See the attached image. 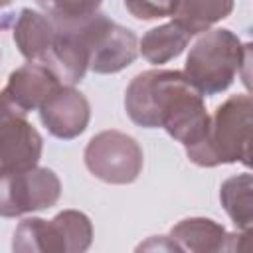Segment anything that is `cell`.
<instances>
[{"instance_id":"6da1fadb","label":"cell","mask_w":253,"mask_h":253,"mask_svg":"<svg viewBox=\"0 0 253 253\" xmlns=\"http://www.w3.org/2000/svg\"><path fill=\"white\" fill-rule=\"evenodd\" d=\"M125 111L142 128H164L184 148L198 146L210 128L204 95L184 71L148 69L132 77L125 91Z\"/></svg>"},{"instance_id":"7a4b0ae2","label":"cell","mask_w":253,"mask_h":253,"mask_svg":"<svg viewBox=\"0 0 253 253\" xmlns=\"http://www.w3.org/2000/svg\"><path fill=\"white\" fill-rule=\"evenodd\" d=\"M253 136V95L227 97L210 119L206 138L192 148H186L190 162L213 168L219 164H233Z\"/></svg>"},{"instance_id":"3957f363","label":"cell","mask_w":253,"mask_h":253,"mask_svg":"<svg viewBox=\"0 0 253 253\" xmlns=\"http://www.w3.org/2000/svg\"><path fill=\"white\" fill-rule=\"evenodd\" d=\"M241 42L225 28L204 32L190 47L184 75L206 97L225 91L239 71Z\"/></svg>"},{"instance_id":"277c9868","label":"cell","mask_w":253,"mask_h":253,"mask_svg":"<svg viewBox=\"0 0 253 253\" xmlns=\"http://www.w3.org/2000/svg\"><path fill=\"white\" fill-rule=\"evenodd\" d=\"M69 26L89 57V69L95 73H119L128 67L140 47L132 30L113 22L107 14L97 12L81 22H59Z\"/></svg>"},{"instance_id":"5b68a950","label":"cell","mask_w":253,"mask_h":253,"mask_svg":"<svg viewBox=\"0 0 253 253\" xmlns=\"http://www.w3.org/2000/svg\"><path fill=\"white\" fill-rule=\"evenodd\" d=\"M91 219L77 210H63L51 219L26 217L14 231L12 249L20 253H81L91 247Z\"/></svg>"},{"instance_id":"8992f818","label":"cell","mask_w":253,"mask_h":253,"mask_svg":"<svg viewBox=\"0 0 253 253\" xmlns=\"http://www.w3.org/2000/svg\"><path fill=\"white\" fill-rule=\"evenodd\" d=\"M87 170L107 184H130L142 172L144 156L138 142L121 130H101L85 146Z\"/></svg>"},{"instance_id":"52a82bcc","label":"cell","mask_w":253,"mask_h":253,"mask_svg":"<svg viewBox=\"0 0 253 253\" xmlns=\"http://www.w3.org/2000/svg\"><path fill=\"white\" fill-rule=\"evenodd\" d=\"M0 194L2 217H18L55 206L61 196V182L53 170L34 166L22 172L4 174Z\"/></svg>"},{"instance_id":"ba28073f","label":"cell","mask_w":253,"mask_h":253,"mask_svg":"<svg viewBox=\"0 0 253 253\" xmlns=\"http://www.w3.org/2000/svg\"><path fill=\"white\" fill-rule=\"evenodd\" d=\"M61 85L59 77L47 65L28 61L10 73L8 83L2 89V107L20 115L40 111Z\"/></svg>"},{"instance_id":"9c48e42d","label":"cell","mask_w":253,"mask_h":253,"mask_svg":"<svg viewBox=\"0 0 253 253\" xmlns=\"http://www.w3.org/2000/svg\"><path fill=\"white\" fill-rule=\"evenodd\" d=\"M42 134L28 123L26 115L2 107L0 126V174L22 172L38 166L42 156Z\"/></svg>"},{"instance_id":"30bf717a","label":"cell","mask_w":253,"mask_h":253,"mask_svg":"<svg viewBox=\"0 0 253 253\" xmlns=\"http://www.w3.org/2000/svg\"><path fill=\"white\" fill-rule=\"evenodd\" d=\"M91 119V107L83 93L73 89V85H61L42 107L40 121L43 126L61 140H71L79 136Z\"/></svg>"},{"instance_id":"8fae6325","label":"cell","mask_w":253,"mask_h":253,"mask_svg":"<svg viewBox=\"0 0 253 253\" xmlns=\"http://www.w3.org/2000/svg\"><path fill=\"white\" fill-rule=\"evenodd\" d=\"M57 36V26L51 16L45 12H38L32 8H22L18 16L14 14L12 24V38L20 53L28 61L42 63L49 49L53 47Z\"/></svg>"},{"instance_id":"7c38bea8","label":"cell","mask_w":253,"mask_h":253,"mask_svg":"<svg viewBox=\"0 0 253 253\" xmlns=\"http://www.w3.org/2000/svg\"><path fill=\"white\" fill-rule=\"evenodd\" d=\"M172 251H190V253H210V251H229L231 233L217 221L210 217H186L178 221L170 235Z\"/></svg>"},{"instance_id":"4fadbf2b","label":"cell","mask_w":253,"mask_h":253,"mask_svg":"<svg viewBox=\"0 0 253 253\" xmlns=\"http://www.w3.org/2000/svg\"><path fill=\"white\" fill-rule=\"evenodd\" d=\"M233 10V0H172V20L186 32L202 34L213 24L227 18Z\"/></svg>"},{"instance_id":"5bb4252c","label":"cell","mask_w":253,"mask_h":253,"mask_svg":"<svg viewBox=\"0 0 253 253\" xmlns=\"http://www.w3.org/2000/svg\"><path fill=\"white\" fill-rule=\"evenodd\" d=\"M190 38H192V34L186 32L178 22L172 20L168 24L148 30L140 38L138 47L146 61H150L152 65H162V63H168L170 59L178 57L184 51V47L188 45Z\"/></svg>"},{"instance_id":"9a60e30c","label":"cell","mask_w":253,"mask_h":253,"mask_svg":"<svg viewBox=\"0 0 253 253\" xmlns=\"http://www.w3.org/2000/svg\"><path fill=\"white\" fill-rule=\"evenodd\" d=\"M219 202L237 229L253 225V174L227 178L219 188Z\"/></svg>"},{"instance_id":"2e32d148","label":"cell","mask_w":253,"mask_h":253,"mask_svg":"<svg viewBox=\"0 0 253 253\" xmlns=\"http://www.w3.org/2000/svg\"><path fill=\"white\" fill-rule=\"evenodd\" d=\"M55 22H81L99 12L103 0H36Z\"/></svg>"},{"instance_id":"e0dca14e","label":"cell","mask_w":253,"mask_h":253,"mask_svg":"<svg viewBox=\"0 0 253 253\" xmlns=\"http://www.w3.org/2000/svg\"><path fill=\"white\" fill-rule=\"evenodd\" d=\"M136 20H156L172 14V0H123Z\"/></svg>"},{"instance_id":"ac0fdd59","label":"cell","mask_w":253,"mask_h":253,"mask_svg":"<svg viewBox=\"0 0 253 253\" xmlns=\"http://www.w3.org/2000/svg\"><path fill=\"white\" fill-rule=\"evenodd\" d=\"M239 79L243 87L253 95V42L241 45V61H239Z\"/></svg>"},{"instance_id":"d6986e66","label":"cell","mask_w":253,"mask_h":253,"mask_svg":"<svg viewBox=\"0 0 253 253\" xmlns=\"http://www.w3.org/2000/svg\"><path fill=\"white\" fill-rule=\"evenodd\" d=\"M229 251H253V225L241 229V233H231Z\"/></svg>"},{"instance_id":"ffe728a7","label":"cell","mask_w":253,"mask_h":253,"mask_svg":"<svg viewBox=\"0 0 253 253\" xmlns=\"http://www.w3.org/2000/svg\"><path fill=\"white\" fill-rule=\"evenodd\" d=\"M239 162H241L243 166H247V168H251V170H253V136H251V138H249V142L245 144V148H243V152H241Z\"/></svg>"},{"instance_id":"44dd1931","label":"cell","mask_w":253,"mask_h":253,"mask_svg":"<svg viewBox=\"0 0 253 253\" xmlns=\"http://www.w3.org/2000/svg\"><path fill=\"white\" fill-rule=\"evenodd\" d=\"M12 0H2V6H6V4H10Z\"/></svg>"}]
</instances>
